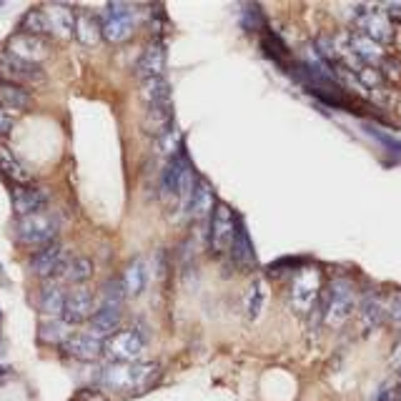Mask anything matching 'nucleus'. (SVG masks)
Listing matches in <instances>:
<instances>
[{
  "mask_svg": "<svg viewBox=\"0 0 401 401\" xmlns=\"http://www.w3.org/2000/svg\"><path fill=\"white\" fill-rule=\"evenodd\" d=\"M196 171H193L191 161H188V151L184 145L178 148L173 156L166 158V166L161 171V184H158V191L163 204H178L186 211L188 201H191V193L196 188Z\"/></svg>",
  "mask_w": 401,
  "mask_h": 401,
  "instance_id": "1",
  "label": "nucleus"
},
{
  "mask_svg": "<svg viewBox=\"0 0 401 401\" xmlns=\"http://www.w3.org/2000/svg\"><path fill=\"white\" fill-rule=\"evenodd\" d=\"M158 366L156 362H131V364H105L96 374L98 386L113 389V391H131V389L148 386L156 382Z\"/></svg>",
  "mask_w": 401,
  "mask_h": 401,
  "instance_id": "2",
  "label": "nucleus"
},
{
  "mask_svg": "<svg viewBox=\"0 0 401 401\" xmlns=\"http://www.w3.org/2000/svg\"><path fill=\"white\" fill-rule=\"evenodd\" d=\"M356 306H359V298H356L354 283L349 278H334L329 296L323 301V323L339 329L349 321V316L354 314Z\"/></svg>",
  "mask_w": 401,
  "mask_h": 401,
  "instance_id": "3",
  "label": "nucleus"
},
{
  "mask_svg": "<svg viewBox=\"0 0 401 401\" xmlns=\"http://www.w3.org/2000/svg\"><path fill=\"white\" fill-rule=\"evenodd\" d=\"M60 233V216L55 213H33V216L20 218L15 224V238L23 246H48L53 244Z\"/></svg>",
  "mask_w": 401,
  "mask_h": 401,
  "instance_id": "4",
  "label": "nucleus"
},
{
  "mask_svg": "<svg viewBox=\"0 0 401 401\" xmlns=\"http://www.w3.org/2000/svg\"><path fill=\"white\" fill-rule=\"evenodd\" d=\"M145 331L139 326H128V329L116 331L103 341V359L105 364H131L136 362L145 349Z\"/></svg>",
  "mask_w": 401,
  "mask_h": 401,
  "instance_id": "5",
  "label": "nucleus"
},
{
  "mask_svg": "<svg viewBox=\"0 0 401 401\" xmlns=\"http://www.w3.org/2000/svg\"><path fill=\"white\" fill-rule=\"evenodd\" d=\"M236 221L238 216L233 213L229 204L216 201L213 211L208 216V249L216 256H224L226 251H231L233 244V233H236Z\"/></svg>",
  "mask_w": 401,
  "mask_h": 401,
  "instance_id": "6",
  "label": "nucleus"
},
{
  "mask_svg": "<svg viewBox=\"0 0 401 401\" xmlns=\"http://www.w3.org/2000/svg\"><path fill=\"white\" fill-rule=\"evenodd\" d=\"M354 30L376 40V43H391L394 40V23L382 10V6H356L354 8Z\"/></svg>",
  "mask_w": 401,
  "mask_h": 401,
  "instance_id": "7",
  "label": "nucleus"
},
{
  "mask_svg": "<svg viewBox=\"0 0 401 401\" xmlns=\"http://www.w3.org/2000/svg\"><path fill=\"white\" fill-rule=\"evenodd\" d=\"M136 26H139V20H136V10H133L131 6H125V3H111V6H105V18H103L105 43H113V46L125 43V40L133 35Z\"/></svg>",
  "mask_w": 401,
  "mask_h": 401,
  "instance_id": "8",
  "label": "nucleus"
},
{
  "mask_svg": "<svg viewBox=\"0 0 401 401\" xmlns=\"http://www.w3.org/2000/svg\"><path fill=\"white\" fill-rule=\"evenodd\" d=\"M319 291H321V271L316 266H301L296 271V276L291 281V306L298 314L314 309V303L319 301Z\"/></svg>",
  "mask_w": 401,
  "mask_h": 401,
  "instance_id": "9",
  "label": "nucleus"
},
{
  "mask_svg": "<svg viewBox=\"0 0 401 401\" xmlns=\"http://www.w3.org/2000/svg\"><path fill=\"white\" fill-rule=\"evenodd\" d=\"M46 78L48 75L43 71V66L13 58V55L0 51V80L15 83V86H28V83H43Z\"/></svg>",
  "mask_w": 401,
  "mask_h": 401,
  "instance_id": "10",
  "label": "nucleus"
},
{
  "mask_svg": "<svg viewBox=\"0 0 401 401\" xmlns=\"http://www.w3.org/2000/svg\"><path fill=\"white\" fill-rule=\"evenodd\" d=\"M3 53L13 55V58L28 60V63H35V66H43V60L51 55L46 38H38V35L23 33V30H18L15 35H10V38H8V43L3 46Z\"/></svg>",
  "mask_w": 401,
  "mask_h": 401,
  "instance_id": "11",
  "label": "nucleus"
},
{
  "mask_svg": "<svg viewBox=\"0 0 401 401\" xmlns=\"http://www.w3.org/2000/svg\"><path fill=\"white\" fill-rule=\"evenodd\" d=\"M96 314V294L88 286H73L66 294V309H63V321L68 326H78L88 321Z\"/></svg>",
  "mask_w": 401,
  "mask_h": 401,
  "instance_id": "12",
  "label": "nucleus"
},
{
  "mask_svg": "<svg viewBox=\"0 0 401 401\" xmlns=\"http://www.w3.org/2000/svg\"><path fill=\"white\" fill-rule=\"evenodd\" d=\"M68 251L60 241H53L48 246H40L30 256V271H33L38 278H46V281H53L55 274L60 271V266L66 263Z\"/></svg>",
  "mask_w": 401,
  "mask_h": 401,
  "instance_id": "13",
  "label": "nucleus"
},
{
  "mask_svg": "<svg viewBox=\"0 0 401 401\" xmlns=\"http://www.w3.org/2000/svg\"><path fill=\"white\" fill-rule=\"evenodd\" d=\"M344 46L351 53V58L359 63V66H379L384 58H386V46L376 43V40L366 38V35L351 30L346 38H344Z\"/></svg>",
  "mask_w": 401,
  "mask_h": 401,
  "instance_id": "14",
  "label": "nucleus"
},
{
  "mask_svg": "<svg viewBox=\"0 0 401 401\" xmlns=\"http://www.w3.org/2000/svg\"><path fill=\"white\" fill-rule=\"evenodd\" d=\"M63 351L75 362H96V359H103V339L91 331H78L68 336Z\"/></svg>",
  "mask_w": 401,
  "mask_h": 401,
  "instance_id": "15",
  "label": "nucleus"
},
{
  "mask_svg": "<svg viewBox=\"0 0 401 401\" xmlns=\"http://www.w3.org/2000/svg\"><path fill=\"white\" fill-rule=\"evenodd\" d=\"M136 78L139 83L166 78V48L161 40H153L151 46L141 53L139 63H136Z\"/></svg>",
  "mask_w": 401,
  "mask_h": 401,
  "instance_id": "16",
  "label": "nucleus"
},
{
  "mask_svg": "<svg viewBox=\"0 0 401 401\" xmlns=\"http://www.w3.org/2000/svg\"><path fill=\"white\" fill-rule=\"evenodd\" d=\"M231 258L236 263V269L241 271H253L258 266L256 249H253L251 233L241 218L236 221V233H233V244H231Z\"/></svg>",
  "mask_w": 401,
  "mask_h": 401,
  "instance_id": "17",
  "label": "nucleus"
},
{
  "mask_svg": "<svg viewBox=\"0 0 401 401\" xmlns=\"http://www.w3.org/2000/svg\"><path fill=\"white\" fill-rule=\"evenodd\" d=\"M48 206V193L38 186H13V208L20 218L43 213Z\"/></svg>",
  "mask_w": 401,
  "mask_h": 401,
  "instance_id": "18",
  "label": "nucleus"
},
{
  "mask_svg": "<svg viewBox=\"0 0 401 401\" xmlns=\"http://www.w3.org/2000/svg\"><path fill=\"white\" fill-rule=\"evenodd\" d=\"M48 15V26H51V38L58 40H71L75 35V13L71 6L63 3H48L43 6Z\"/></svg>",
  "mask_w": 401,
  "mask_h": 401,
  "instance_id": "19",
  "label": "nucleus"
},
{
  "mask_svg": "<svg viewBox=\"0 0 401 401\" xmlns=\"http://www.w3.org/2000/svg\"><path fill=\"white\" fill-rule=\"evenodd\" d=\"M93 261L88 256H68L66 263L60 266V271L55 274L53 281L58 283H73V286H86V281L93 276Z\"/></svg>",
  "mask_w": 401,
  "mask_h": 401,
  "instance_id": "20",
  "label": "nucleus"
},
{
  "mask_svg": "<svg viewBox=\"0 0 401 401\" xmlns=\"http://www.w3.org/2000/svg\"><path fill=\"white\" fill-rule=\"evenodd\" d=\"M66 286L58 281H46L43 289H40V314L48 316V319H60L63 309H66Z\"/></svg>",
  "mask_w": 401,
  "mask_h": 401,
  "instance_id": "21",
  "label": "nucleus"
},
{
  "mask_svg": "<svg viewBox=\"0 0 401 401\" xmlns=\"http://www.w3.org/2000/svg\"><path fill=\"white\" fill-rule=\"evenodd\" d=\"M384 309H386V298L379 291H368L366 296L359 301V319H362V329L371 331L384 321Z\"/></svg>",
  "mask_w": 401,
  "mask_h": 401,
  "instance_id": "22",
  "label": "nucleus"
},
{
  "mask_svg": "<svg viewBox=\"0 0 401 401\" xmlns=\"http://www.w3.org/2000/svg\"><path fill=\"white\" fill-rule=\"evenodd\" d=\"M0 171L15 186H33V173L28 171L26 163L8 145H0Z\"/></svg>",
  "mask_w": 401,
  "mask_h": 401,
  "instance_id": "23",
  "label": "nucleus"
},
{
  "mask_svg": "<svg viewBox=\"0 0 401 401\" xmlns=\"http://www.w3.org/2000/svg\"><path fill=\"white\" fill-rule=\"evenodd\" d=\"M213 206H216L213 188L208 186V181L198 178L196 188H193V193H191V201H188V206H186V213H188L191 218H196V221H201V218H208L211 216Z\"/></svg>",
  "mask_w": 401,
  "mask_h": 401,
  "instance_id": "24",
  "label": "nucleus"
},
{
  "mask_svg": "<svg viewBox=\"0 0 401 401\" xmlns=\"http://www.w3.org/2000/svg\"><path fill=\"white\" fill-rule=\"evenodd\" d=\"M33 105V93L26 86H15L0 80V108L6 111H28Z\"/></svg>",
  "mask_w": 401,
  "mask_h": 401,
  "instance_id": "25",
  "label": "nucleus"
},
{
  "mask_svg": "<svg viewBox=\"0 0 401 401\" xmlns=\"http://www.w3.org/2000/svg\"><path fill=\"white\" fill-rule=\"evenodd\" d=\"M75 38L80 46L96 48L103 40V20H98L93 13L75 15Z\"/></svg>",
  "mask_w": 401,
  "mask_h": 401,
  "instance_id": "26",
  "label": "nucleus"
},
{
  "mask_svg": "<svg viewBox=\"0 0 401 401\" xmlns=\"http://www.w3.org/2000/svg\"><path fill=\"white\" fill-rule=\"evenodd\" d=\"M88 331L100 339H108L113 336L116 331H121V311H113V309H96V314L88 319Z\"/></svg>",
  "mask_w": 401,
  "mask_h": 401,
  "instance_id": "27",
  "label": "nucleus"
},
{
  "mask_svg": "<svg viewBox=\"0 0 401 401\" xmlns=\"http://www.w3.org/2000/svg\"><path fill=\"white\" fill-rule=\"evenodd\" d=\"M148 283V271H145V261L143 258H133L128 263V269L123 274V286L128 296H141Z\"/></svg>",
  "mask_w": 401,
  "mask_h": 401,
  "instance_id": "28",
  "label": "nucleus"
},
{
  "mask_svg": "<svg viewBox=\"0 0 401 401\" xmlns=\"http://www.w3.org/2000/svg\"><path fill=\"white\" fill-rule=\"evenodd\" d=\"M20 30L38 38H51V26H48V15L43 10V6H35L30 10H26V15L20 18Z\"/></svg>",
  "mask_w": 401,
  "mask_h": 401,
  "instance_id": "29",
  "label": "nucleus"
},
{
  "mask_svg": "<svg viewBox=\"0 0 401 401\" xmlns=\"http://www.w3.org/2000/svg\"><path fill=\"white\" fill-rule=\"evenodd\" d=\"M100 306L98 309H113V311H121L125 301V286L121 278H111L100 286Z\"/></svg>",
  "mask_w": 401,
  "mask_h": 401,
  "instance_id": "30",
  "label": "nucleus"
},
{
  "mask_svg": "<svg viewBox=\"0 0 401 401\" xmlns=\"http://www.w3.org/2000/svg\"><path fill=\"white\" fill-rule=\"evenodd\" d=\"M263 303H266V283L261 278L251 283L249 294H246V319L249 321H256L263 311Z\"/></svg>",
  "mask_w": 401,
  "mask_h": 401,
  "instance_id": "31",
  "label": "nucleus"
},
{
  "mask_svg": "<svg viewBox=\"0 0 401 401\" xmlns=\"http://www.w3.org/2000/svg\"><path fill=\"white\" fill-rule=\"evenodd\" d=\"M261 46H263V51H266V55H269L274 63H278V66H286V60H289V48L283 46L281 38H278L276 33H271L269 28L263 30Z\"/></svg>",
  "mask_w": 401,
  "mask_h": 401,
  "instance_id": "32",
  "label": "nucleus"
},
{
  "mask_svg": "<svg viewBox=\"0 0 401 401\" xmlns=\"http://www.w3.org/2000/svg\"><path fill=\"white\" fill-rule=\"evenodd\" d=\"M68 323L63 319H48L46 326L40 329V339L48 344H66L68 341Z\"/></svg>",
  "mask_w": 401,
  "mask_h": 401,
  "instance_id": "33",
  "label": "nucleus"
},
{
  "mask_svg": "<svg viewBox=\"0 0 401 401\" xmlns=\"http://www.w3.org/2000/svg\"><path fill=\"white\" fill-rule=\"evenodd\" d=\"M384 321L391 329L401 331V291H394L391 296H386V309H384Z\"/></svg>",
  "mask_w": 401,
  "mask_h": 401,
  "instance_id": "34",
  "label": "nucleus"
},
{
  "mask_svg": "<svg viewBox=\"0 0 401 401\" xmlns=\"http://www.w3.org/2000/svg\"><path fill=\"white\" fill-rule=\"evenodd\" d=\"M241 26L246 30H258L263 26V15H261V8L258 6H244L241 10Z\"/></svg>",
  "mask_w": 401,
  "mask_h": 401,
  "instance_id": "35",
  "label": "nucleus"
},
{
  "mask_svg": "<svg viewBox=\"0 0 401 401\" xmlns=\"http://www.w3.org/2000/svg\"><path fill=\"white\" fill-rule=\"evenodd\" d=\"M374 401H401V394H399V386H396L394 382L384 384L382 389H379V394H376Z\"/></svg>",
  "mask_w": 401,
  "mask_h": 401,
  "instance_id": "36",
  "label": "nucleus"
},
{
  "mask_svg": "<svg viewBox=\"0 0 401 401\" xmlns=\"http://www.w3.org/2000/svg\"><path fill=\"white\" fill-rule=\"evenodd\" d=\"M13 125H15L13 116H10L6 108H0V136H8V133L13 131Z\"/></svg>",
  "mask_w": 401,
  "mask_h": 401,
  "instance_id": "37",
  "label": "nucleus"
},
{
  "mask_svg": "<svg viewBox=\"0 0 401 401\" xmlns=\"http://www.w3.org/2000/svg\"><path fill=\"white\" fill-rule=\"evenodd\" d=\"M371 131V136H376V139H382L384 145H389V148H394V151H401V141L391 139V136H384L382 131H374V128H368Z\"/></svg>",
  "mask_w": 401,
  "mask_h": 401,
  "instance_id": "38",
  "label": "nucleus"
},
{
  "mask_svg": "<svg viewBox=\"0 0 401 401\" xmlns=\"http://www.w3.org/2000/svg\"><path fill=\"white\" fill-rule=\"evenodd\" d=\"M382 10L389 15L391 23H394V20H401V3H386V6H382Z\"/></svg>",
  "mask_w": 401,
  "mask_h": 401,
  "instance_id": "39",
  "label": "nucleus"
},
{
  "mask_svg": "<svg viewBox=\"0 0 401 401\" xmlns=\"http://www.w3.org/2000/svg\"><path fill=\"white\" fill-rule=\"evenodd\" d=\"M75 401H105V396L100 391H93V389H86V391H80L75 396Z\"/></svg>",
  "mask_w": 401,
  "mask_h": 401,
  "instance_id": "40",
  "label": "nucleus"
}]
</instances>
